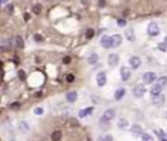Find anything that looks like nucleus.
I'll use <instances>...</instances> for the list:
<instances>
[{"mask_svg":"<svg viewBox=\"0 0 167 141\" xmlns=\"http://www.w3.org/2000/svg\"><path fill=\"white\" fill-rule=\"evenodd\" d=\"M131 132H132V135L136 136V137H138V136H142V135H144L141 127H140V125H137V124H134L133 127L131 128Z\"/></svg>","mask_w":167,"mask_h":141,"instance_id":"obj_11","label":"nucleus"},{"mask_svg":"<svg viewBox=\"0 0 167 141\" xmlns=\"http://www.w3.org/2000/svg\"><path fill=\"white\" fill-rule=\"evenodd\" d=\"M101 43L104 49H111L112 47V37H108V35H103L101 38Z\"/></svg>","mask_w":167,"mask_h":141,"instance_id":"obj_6","label":"nucleus"},{"mask_svg":"<svg viewBox=\"0 0 167 141\" xmlns=\"http://www.w3.org/2000/svg\"><path fill=\"white\" fill-rule=\"evenodd\" d=\"M118 24H119L120 26H125V24H127V22H125V20H119Z\"/></svg>","mask_w":167,"mask_h":141,"instance_id":"obj_34","label":"nucleus"},{"mask_svg":"<svg viewBox=\"0 0 167 141\" xmlns=\"http://www.w3.org/2000/svg\"><path fill=\"white\" fill-rule=\"evenodd\" d=\"M125 37H127V39H128V41H131V42H133V41H134V35H133V30H132V29H127V30H125Z\"/></svg>","mask_w":167,"mask_h":141,"instance_id":"obj_18","label":"nucleus"},{"mask_svg":"<svg viewBox=\"0 0 167 141\" xmlns=\"http://www.w3.org/2000/svg\"><path fill=\"white\" fill-rule=\"evenodd\" d=\"M24 20H25V21H29V20H30V14H29V13H25V14H24Z\"/></svg>","mask_w":167,"mask_h":141,"instance_id":"obj_36","label":"nucleus"},{"mask_svg":"<svg viewBox=\"0 0 167 141\" xmlns=\"http://www.w3.org/2000/svg\"><path fill=\"white\" fill-rule=\"evenodd\" d=\"M7 8H8V12H9V13H12V12H13V5H8Z\"/></svg>","mask_w":167,"mask_h":141,"instance_id":"obj_37","label":"nucleus"},{"mask_svg":"<svg viewBox=\"0 0 167 141\" xmlns=\"http://www.w3.org/2000/svg\"><path fill=\"white\" fill-rule=\"evenodd\" d=\"M18 77L21 78V80H25V70L20 69V70H18Z\"/></svg>","mask_w":167,"mask_h":141,"instance_id":"obj_29","label":"nucleus"},{"mask_svg":"<svg viewBox=\"0 0 167 141\" xmlns=\"http://www.w3.org/2000/svg\"><path fill=\"white\" fill-rule=\"evenodd\" d=\"M153 103L155 106H162L164 103V97L162 94H158V96H153Z\"/></svg>","mask_w":167,"mask_h":141,"instance_id":"obj_10","label":"nucleus"},{"mask_svg":"<svg viewBox=\"0 0 167 141\" xmlns=\"http://www.w3.org/2000/svg\"><path fill=\"white\" fill-rule=\"evenodd\" d=\"M88 63H89V64H97V63H98V55L97 54H92L88 58Z\"/></svg>","mask_w":167,"mask_h":141,"instance_id":"obj_17","label":"nucleus"},{"mask_svg":"<svg viewBox=\"0 0 167 141\" xmlns=\"http://www.w3.org/2000/svg\"><path fill=\"white\" fill-rule=\"evenodd\" d=\"M142 78H144V82H145V84H151L153 81H155L157 75L154 72H146V73H144Z\"/></svg>","mask_w":167,"mask_h":141,"instance_id":"obj_5","label":"nucleus"},{"mask_svg":"<svg viewBox=\"0 0 167 141\" xmlns=\"http://www.w3.org/2000/svg\"><path fill=\"white\" fill-rule=\"evenodd\" d=\"M159 26L157 25L155 22H150L149 24V26H148V34L149 35H151V37H155V35H158L159 34Z\"/></svg>","mask_w":167,"mask_h":141,"instance_id":"obj_2","label":"nucleus"},{"mask_svg":"<svg viewBox=\"0 0 167 141\" xmlns=\"http://www.w3.org/2000/svg\"><path fill=\"white\" fill-rule=\"evenodd\" d=\"M34 96H35V97H41V96H42V91H38V93H35Z\"/></svg>","mask_w":167,"mask_h":141,"instance_id":"obj_39","label":"nucleus"},{"mask_svg":"<svg viewBox=\"0 0 167 141\" xmlns=\"http://www.w3.org/2000/svg\"><path fill=\"white\" fill-rule=\"evenodd\" d=\"M115 115H116V111H115V110H114V108H108V110H106V111H104V114L101 116V124L103 125V124H106V125H107L108 124V122L110 120H112L114 119V118H115Z\"/></svg>","mask_w":167,"mask_h":141,"instance_id":"obj_1","label":"nucleus"},{"mask_svg":"<svg viewBox=\"0 0 167 141\" xmlns=\"http://www.w3.org/2000/svg\"><path fill=\"white\" fill-rule=\"evenodd\" d=\"M129 64H131V67H132L133 69L138 68V67L141 65V59H140L138 56H132V58L129 59Z\"/></svg>","mask_w":167,"mask_h":141,"instance_id":"obj_9","label":"nucleus"},{"mask_svg":"<svg viewBox=\"0 0 167 141\" xmlns=\"http://www.w3.org/2000/svg\"><path fill=\"white\" fill-rule=\"evenodd\" d=\"M157 84H159L161 86H164V85H167V77H166V76L159 77V78H158V81H157Z\"/></svg>","mask_w":167,"mask_h":141,"instance_id":"obj_22","label":"nucleus"},{"mask_svg":"<svg viewBox=\"0 0 167 141\" xmlns=\"http://www.w3.org/2000/svg\"><path fill=\"white\" fill-rule=\"evenodd\" d=\"M158 47H159V49H161L162 51H166V43H161Z\"/></svg>","mask_w":167,"mask_h":141,"instance_id":"obj_35","label":"nucleus"},{"mask_svg":"<svg viewBox=\"0 0 167 141\" xmlns=\"http://www.w3.org/2000/svg\"><path fill=\"white\" fill-rule=\"evenodd\" d=\"M94 34H95L94 29H88V30H86V38H88V39L93 38V37H94Z\"/></svg>","mask_w":167,"mask_h":141,"instance_id":"obj_23","label":"nucleus"},{"mask_svg":"<svg viewBox=\"0 0 167 141\" xmlns=\"http://www.w3.org/2000/svg\"><path fill=\"white\" fill-rule=\"evenodd\" d=\"M118 127H119L120 129H125V128L128 127V120H127V119H120L119 123H118Z\"/></svg>","mask_w":167,"mask_h":141,"instance_id":"obj_21","label":"nucleus"},{"mask_svg":"<svg viewBox=\"0 0 167 141\" xmlns=\"http://www.w3.org/2000/svg\"><path fill=\"white\" fill-rule=\"evenodd\" d=\"M120 76H121V80L123 81H128L131 77V69L125 65H123L120 68Z\"/></svg>","mask_w":167,"mask_h":141,"instance_id":"obj_4","label":"nucleus"},{"mask_svg":"<svg viewBox=\"0 0 167 141\" xmlns=\"http://www.w3.org/2000/svg\"><path fill=\"white\" fill-rule=\"evenodd\" d=\"M34 39H35V42H42L43 41V37L39 35V34H35L34 35Z\"/></svg>","mask_w":167,"mask_h":141,"instance_id":"obj_30","label":"nucleus"},{"mask_svg":"<svg viewBox=\"0 0 167 141\" xmlns=\"http://www.w3.org/2000/svg\"><path fill=\"white\" fill-rule=\"evenodd\" d=\"M166 118H167V114H166Z\"/></svg>","mask_w":167,"mask_h":141,"instance_id":"obj_42","label":"nucleus"},{"mask_svg":"<svg viewBox=\"0 0 167 141\" xmlns=\"http://www.w3.org/2000/svg\"><path fill=\"white\" fill-rule=\"evenodd\" d=\"M63 63H64V64H69V63H71V58L69 56H64L63 58Z\"/></svg>","mask_w":167,"mask_h":141,"instance_id":"obj_31","label":"nucleus"},{"mask_svg":"<svg viewBox=\"0 0 167 141\" xmlns=\"http://www.w3.org/2000/svg\"><path fill=\"white\" fill-rule=\"evenodd\" d=\"M18 106H20V103H13V105H11V107H13V108H16Z\"/></svg>","mask_w":167,"mask_h":141,"instance_id":"obj_38","label":"nucleus"},{"mask_svg":"<svg viewBox=\"0 0 167 141\" xmlns=\"http://www.w3.org/2000/svg\"><path fill=\"white\" fill-rule=\"evenodd\" d=\"M60 138H62V132H60V131L52 132V135H51V140L52 141H59Z\"/></svg>","mask_w":167,"mask_h":141,"instance_id":"obj_20","label":"nucleus"},{"mask_svg":"<svg viewBox=\"0 0 167 141\" xmlns=\"http://www.w3.org/2000/svg\"><path fill=\"white\" fill-rule=\"evenodd\" d=\"M34 114H35V115H42V114H43V108H42V107H37V108L34 110Z\"/></svg>","mask_w":167,"mask_h":141,"instance_id":"obj_28","label":"nucleus"},{"mask_svg":"<svg viewBox=\"0 0 167 141\" xmlns=\"http://www.w3.org/2000/svg\"><path fill=\"white\" fill-rule=\"evenodd\" d=\"M65 98H67V101L69 102V103H73V102H76V99H77V91H69V93H67Z\"/></svg>","mask_w":167,"mask_h":141,"instance_id":"obj_13","label":"nucleus"},{"mask_svg":"<svg viewBox=\"0 0 167 141\" xmlns=\"http://www.w3.org/2000/svg\"><path fill=\"white\" fill-rule=\"evenodd\" d=\"M106 81H107V76H106L104 72H99L97 75V84L99 86H104L106 85Z\"/></svg>","mask_w":167,"mask_h":141,"instance_id":"obj_7","label":"nucleus"},{"mask_svg":"<svg viewBox=\"0 0 167 141\" xmlns=\"http://www.w3.org/2000/svg\"><path fill=\"white\" fill-rule=\"evenodd\" d=\"M2 3H3V4H5V3H7V0H2Z\"/></svg>","mask_w":167,"mask_h":141,"instance_id":"obj_40","label":"nucleus"},{"mask_svg":"<svg viewBox=\"0 0 167 141\" xmlns=\"http://www.w3.org/2000/svg\"><path fill=\"white\" fill-rule=\"evenodd\" d=\"M161 91H162V86L159 84L153 85V88H151V90H150V93L153 94V96H158V94H161Z\"/></svg>","mask_w":167,"mask_h":141,"instance_id":"obj_14","label":"nucleus"},{"mask_svg":"<svg viewBox=\"0 0 167 141\" xmlns=\"http://www.w3.org/2000/svg\"><path fill=\"white\" fill-rule=\"evenodd\" d=\"M162 141H167V140H166V138H162Z\"/></svg>","mask_w":167,"mask_h":141,"instance_id":"obj_41","label":"nucleus"},{"mask_svg":"<svg viewBox=\"0 0 167 141\" xmlns=\"http://www.w3.org/2000/svg\"><path fill=\"white\" fill-rule=\"evenodd\" d=\"M124 94H125V89H123V88L118 89V90L115 91V99H116V101L121 99V98H123V96H124Z\"/></svg>","mask_w":167,"mask_h":141,"instance_id":"obj_16","label":"nucleus"},{"mask_svg":"<svg viewBox=\"0 0 167 141\" xmlns=\"http://www.w3.org/2000/svg\"><path fill=\"white\" fill-rule=\"evenodd\" d=\"M123 42V39H121V35L120 34H115L112 35V47H119Z\"/></svg>","mask_w":167,"mask_h":141,"instance_id":"obj_12","label":"nucleus"},{"mask_svg":"<svg viewBox=\"0 0 167 141\" xmlns=\"http://www.w3.org/2000/svg\"><path fill=\"white\" fill-rule=\"evenodd\" d=\"M65 81H67V82H73V81H74L73 73H68V75L65 76Z\"/></svg>","mask_w":167,"mask_h":141,"instance_id":"obj_25","label":"nucleus"},{"mask_svg":"<svg viewBox=\"0 0 167 141\" xmlns=\"http://www.w3.org/2000/svg\"><path fill=\"white\" fill-rule=\"evenodd\" d=\"M27 128H29V127H27V124H26L25 122H21V124H20V129H21L22 132H26Z\"/></svg>","mask_w":167,"mask_h":141,"instance_id":"obj_27","label":"nucleus"},{"mask_svg":"<svg viewBox=\"0 0 167 141\" xmlns=\"http://www.w3.org/2000/svg\"><path fill=\"white\" fill-rule=\"evenodd\" d=\"M99 8H104V5H106V0H99Z\"/></svg>","mask_w":167,"mask_h":141,"instance_id":"obj_33","label":"nucleus"},{"mask_svg":"<svg viewBox=\"0 0 167 141\" xmlns=\"http://www.w3.org/2000/svg\"><path fill=\"white\" fill-rule=\"evenodd\" d=\"M145 91H146V89H145V86H144V85H136L133 88V96L136 98H141V97H144Z\"/></svg>","mask_w":167,"mask_h":141,"instance_id":"obj_3","label":"nucleus"},{"mask_svg":"<svg viewBox=\"0 0 167 141\" xmlns=\"http://www.w3.org/2000/svg\"><path fill=\"white\" fill-rule=\"evenodd\" d=\"M93 111V107H88V108H84V110H80V112H78V116L80 118H85L88 116L90 112Z\"/></svg>","mask_w":167,"mask_h":141,"instance_id":"obj_15","label":"nucleus"},{"mask_svg":"<svg viewBox=\"0 0 167 141\" xmlns=\"http://www.w3.org/2000/svg\"><path fill=\"white\" fill-rule=\"evenodd\" d=\"M118 64H119V55L111 54L108 56V65L110 67H116Z\"/></svg>","mask_w":167,"mask_h":141,"instance_id":"obj_8","label":"nucleus"},{"mask_svg":"<svg viewBox=\"0 0 167 141\" xmlns=\"http://www.w3.org/2000/svg\"><path fill=\"white\" fill-rule=\"evenodd\" d=\"M141 137H142V141H154V138L151 137V136L149 135V133H144V135H142Z\"/></svg>","mask_w":167,"mask_h":141,"instance_id":"obj_24","label":"nucleus"},{"mask_svg":"<svg viewBox=\"0 0 167 141\" xmlns=\"http://www.w3.org/2000/svg\"><path fill=\"white\" fill-rule=\"evenodd\" d=\"M41 9H42V7L37 4V5H34V7H33V13H35V14H39V13H41Z\"/></svg>","mask_w":167,"mask_h":141,"instance_id":"obj_26","label":"nucleus"},{"mask_svg":"<svg viewBox=\"0 0 167 141\" xmlns=\"http://www.w3.org/2000/svg\"><path fill=\"white\" fill-rule=\"evenodd\" d=\"M14 42H16L17 49H22V47H24V39H22L20 35H17L16 38H14Z\"/></svg>","mask_w":167,"mask_h":141,"instance_id":"obj_19","label":"nucleus"},{"mask_svg":"<svg viewBox=\"0 0 167 141\" xmlns=\"http://www.w3.org/2000/svg\"><path fill=\"white\" fill-rule=\"evenodd\" d=\"M103 141H114V138H112V136H110V135H107V136H104V138H103Z\"/></svg>","mask_w":167,"mask_h":141,"instance_id":"obj_32","label":"nucleus"}]
</instances>
